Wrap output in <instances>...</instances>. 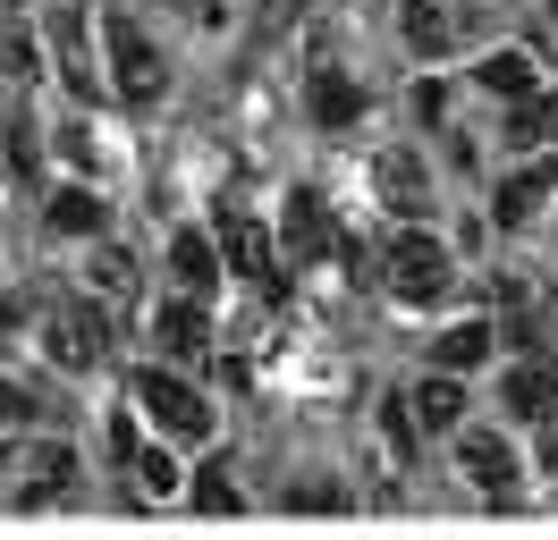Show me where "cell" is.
<instances>
[{
    "label": "cell",
    "instance_id": "28",
    "mask_svg": "<svg viewBox=\"0 0 558 540\" xmlns=\"http://www.w3.org/2000/svg\"><path fill=\"white\" fill-rule=\"evenodd\" d=\"M542 9H550V17H558V0H542Z\"/></svg>",
    "mask_w": 558,
    "mask_h": 540
},
{
    "label": "cell",
    "instance_id": "21",
    "mask_svg": "<svg viewBox=\"0 0 558 540\" xmlns=\"http://www.w3.org/2000/svg\"><path fill=\"white\" fill-rule=\"evenodd\" d=\"M136 481H144V499H178V456L136 439Z\"/></svg>",
    "mask_w": 558,
    "mask_h": 540
},
{
    "label": "cell",
    "instance_id": "16",
    "mask_svg": "<svg viewBox=\"0 0 558 540\" xmlns=\"http://www.w3.org/2000/svg\"><path fill=\"white\" fill-rule=\"evenodd\" d=\"M508 144H517V152H542V144H558V94H550V85H533V94H517V119H508Z\"/></svg>",
    "mask_w": 558,
    "mask_h": 540
},
{
    "label": "cell",
    "instance_id": "15",
    "mask_svg": "<svg viewBox=\"0 0 558 540\" xmlns=\"http://www.w3.org/2000/svg\"><path fill=\"white\" fill-rule=\"evenodd\" d=\"M398 34H407L415 60H449V42H457V26L440 17V0H398Z\"/></svg>",
    "mask_w": 558,
    "mask_h": 540
},
{
    "label": "cell",
    "instance_id": "17",
    "mask_svg": "<svg viewBox=\"0 0 558 540\" xmlns=\"http://www.w3.org/2000/svg\"><path fill=\"white\" fill-rule=\"evenodd\" d=\"M43 229L51 236H102V195L94 186H60V195L43 202Z\"/></svg>",
    "mask_w": 558,
    "mask_h": 540
},
{
    "label": "cell",
    "instance_id": "27",
    "mask_svg": "<svg viewBox=\"0 0 558 540\" xmlns=\"http://www.w3.org/2000/svg\"><path fill=\"white\" fill-rule=\"evenodd\" d=\"M542 338H558V287L542 296Z\"/></svg>",
    "mask_w": 558,
    "mask_h": 540
},
{
    "label": "cell",
    "instance_id": "8",
    "mask_svg": "<svg viewBox=\"0 0 558 540\" xmlns=\"http://www.w3.org/2000/svg\"><path fill=\"white\" fill-rule=\"evenodd\" d=\"M279 254H296V262L330 254V211H322L314 186H296V195H288V211H279Z\"/></svg>",
    "mask_w": 558,
    "mask_h": 540
},
{
    "label": "cell",
    "instance_id": "3",
    "mask_svg": "<svg viewBox=\"0 0 558 540\" xmlns=\"http://www.w3.org/2000/svg\"><path fill=\"white\" fill-rule=\"evenodd\" d=\"M128 389H136V405L170 439H211V397L195 389V380H178V371H136Z\"/></svg>",
    "mask_w": 558,
    "mask_h": 540
},
{
    "label": "cell",
    "instance_id": "4",
    "mask_svg": "<svg viewBox=\"0 0 558 540\" xmlns=\"http://www.w3.org/2000/svg\"><path fill=\"white\" fill-rule=\"evenodd\" d=\"M43 355H51L60 371H94V364L110 355V321H102L85 296H69L51 321H43Z\"/></svg>",
    "mask_w": 558,
    "mask_h": 540
},
{
    "label": "cell",
    "instance_id": "19",
    "mask_svg": "<svg viewBox=\"0 0 558 540\" xmlns=\"http://www.w3.org/2000/svg\"><path fill=\"white\" fill-rule=\"evenodd\" d=\"M51 51H60V68H69L76 94H102L94 68H85V17H76V9H51Z\"/></svg>",
    "mask_w": 558,
    "mask_h": 540
},
{
    "label": "cell",
    "instance_id": "2",
    "mask_svg": "<svg viewBox=\"0 0 558 540\" xmlns=\"http://www.w3.org/2000/svg\"><path fill=\"white\" fill-rule=\"evenodd\" d=\"M102 51H110V85H119V101H161V85H170V68H161V51H153V34L136 26V17H110L102 26Z\"/></svg>",
    "mask_w": 558,
    "mask_h": 540
},
{
    "label": "cell",
    "instance_id": "20",
    "mask_svg": "<svg viewBox=\"0 0 558 540\" xmlns=\"http://www.w3.org/2000/svg\"><path fill=\"white\" fill-rule=\"evenodd\" d=\"M305 110H314V119H339V127H348V119H364V94H355L339 68H322L314 85H305Z\"/></svg>",
    "mask_w": 558,
    "mask_h": 540
},
{
    "label": "cell",
    "instance_id": "12",
    "mask_svg": "<svg viewBox=\"0 0 558 540\" xmlns=\"http://www.w3.org/2000/svg\"><path fill=\"white\" fill-rule=\"evenodd\" d=\"M170 270H178V287H186V296H211V287H220V236L178 229L170 236Z\"/></svg>",
    "mask_w": 558,
    "mask_h": 540
},
{
    "label": "cell",
    "instance_id": "10",
    "mask_svg": "<svg viewBox=\"0 0 558 540\" xmlns=\"http://www.w3.org/2000/svg\"><path fill=\"white\" fill-rule=\"evenodd\" d=\"M508 414H517V422H558V371L542 364V355H524V364L508 371Z\"/></svg>",
    "mask_w": 558,
    "mask_h": 540
},
{
    "label": "cell",
    "instance_id": "26",
    "mask_svg": "<svg viewBox=\"0 0 558 540\" xmlns=\"http://www.w3.org/2000/svg\"><path fill=\"white\" fill-rule=\"evenodd\" d=\"M17 330H26V304H0V346H9Z\"/></svg>",
    "mask_w": 558,
    "mask_h": 540
},
{
    "label": "cell",
    "instance_id": "22",
    "mask_svg": "<svg viewBox=\"0 0 558 540\" xmlns=\"http://www.w3.org/2000/svg\"><path fill=\"white\" fill-rule=\"evenodd\" d=\"M94 287H102V296H136V262H128L119 245H102V254H94Z\"/></svg>",
    "mask_w": 558,
    "mask_h": 540
},
{
    "label": "cell",
    "instance_id": "13",
    "mask_svg": "<svg viewBox=\"0 0 558 540\" xmlns=\"http://www.w3.org/2000/svg\"><path fill=\"white\" fill-rule=\"evenodd\" d=\"M153 338H161V355H178V364H195V355L211 346V312H204V296L170 304V312L153 321Z\"/></svg>",
    "mask_w": 558,
    "mask_h": 540
},
{
    "label": "cell",
    "instance_id": "18",
    "mask_svg": "<svg viewBox=\"0 0 558 540\" xmlns=\"http://www.w3.org/2000/svg\"><path fill=\"white\" fill-rule=\"evenodd\" d=\"M474 85L499 94V101H517V94L542 85V60H533V51H490V60H474Z\"/></svg>",
    "mask_w": 558,
    "mask_h": 540
},
{
    "label": "cell",
    "instance_id": "24",
    "mask_svg": "<svg viewBox=\"0 0 558 540\" xmlns=\"http://www.w3.org/2000/svg\"><path fill=\"white\" fill-rule=\"evenodd\" d=\"M381 439L398 447V456L415 447V414H407V397H389V405H381Z\"/></svg>",
    "mask_w": 558,
    "mask_h": 540
},
{
    "label": "cell",
    "instance_id": "14",
    "mask_svg": "<svg viewBox=\"0 0 558 540\" xmlns=\"http://www.w3.org/2000/svg\"><path fill=\"white\" fill-rule=\"evenodd\" d=\"M407 414H415V431H457V422H465V380H457V371H432L415 397H407Z\"/></svg>",
    "mask_w": 558,
    "mask_h": 540
},
{
    "label": "cell",
    "instance_id": "11",
    "mask_svg": "<svg viewBox=\"0 0 558 540\" xmlns=\"http://www.w3.org/2000/svg\"><path fill=\"white\" fill-rule=\"evenodd\" d=\"M490 346H499V321H449L432 338V371H483Z\"/></svg>",
    "mask_w": 558,
    "mask_h": 540
},
{
    "label": "cell",
    "instance_id": "23",
    "mask_svg": "<svg viewBox=\"0 0 558 540\" xmlns=\"http://www.w3.org/2000/svg\"><path fill=\"white\" fill-rule=\"evenodd\" d=\"M195 506H204V515H238V490H229V472H220V465L195 472Z\"/></svg>",
    "mask_w": 558,
    "mask_h": 540
},
{
    "label": "cell",
    "instance_id": "25",
    "mask_svg": "<svg viewBox=\"0 0 558 540\" xmlns=\"http://www.w3.org/2000/svg\"><path fill=\"white\" fill-rule=\"evenodd\" d=\"M26 422H35V397L17 380H0V431H26Z\"/></svg>",
    "mask_w": 558,
    "mask_h": 540
},
{
    "label": "cell",
    "instance_id": "9",
    "mask_svg": "<svg viewBox=\"0 0 558 540\" xmlns=\"http://www.w3.org/2000/svg\"><path fill=\"white\" fill-rule=\"evenodd\" d=\"M373 186H381V202H389V211H407V220L432 211V177H423L415 152H381V161H373Z\"/></svg>",
    "mask_w": 558,
    "mask_h": 540
},
{
    "label": "cell",
    "instance_id": "5",
    "mask_svg": "<svg viewBox=\"0 0 558 540\" xmlns=\"http://www.w3.org/2000/svg\"><path fill=\"white\" fill-rule=\"evenodd\" d=\"M457 465H465V481L483 490V499H499V506H517V481H524V456L508 447L499 431H465L457 422Z\"/></svg>",
    "mask_w": 558,
    "mask_h": 540
},
{
    "label": "cell",
    "instance_id": "1",
    "mask_svg": "<svg viewBox=\"0 0 558 540\" xmlns=\"http://www.w3.org/2000/svg\"><path fill=\"white\" fill-rule=\"evenodd\" d=\"M449 270H457L449 245L423 229V220H407V229L381 245V287L398 304H440V296H449Z\"/></svg>",
    "mask_w": 558,
    "mask_h": 540
},
{
    "label": "cell",
    "instance_id": "6",
    "mask_svg": "<svg viewBox=\"0 0 558 540\" xmlns=\"http://www.w3.org/2000/svg\"><path fill=\"white\" fill-rule=\"evenodd\" d=\"M220 262L238 270V279H254L263 296H279V287H288V279H279V236L263 229L254 211H229V220H220Z\"/></svg>",
    "mask_w": 558,
    "mask_h": 540
},
{
    "label": "cell",
    "instance_id": "7",
    "mask_svg": "<svg viewBox=\"0 0 558 540\" xmlns=\"http://www.w3.org/2000/svg\"><path fill=\"white\" fill-rule=\"evenodd\" d=\"M550 195H558V144H542V152H524V169H508V177H499L490 220H499V229H524V220H533Z\"/></svg>",
    "mask_w": 558,
    "mask_h": 540
}]
</instances>
